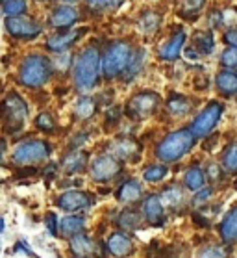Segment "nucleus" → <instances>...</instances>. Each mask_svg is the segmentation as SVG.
Here are the masks:
<instances>
[{"label":"nucleus","mask_w":237,"mask_h":258,"mask_svg":"<svg viewBox=\"0 0 237 258\" xmlns=\"http://www.w3.org/2000/svg\"><path fill=\"white\" fill-rule=\"evenodd\" d=\"M135 245H133V240L126 232H122V230H117L113 234L108 238V251L110 254L117 258H126L128 254H132Z\"/></svg>","instance_id":"obj_17"},{"label":"nucleus","mask_w":237,"mask_h":258,"mask_svg":"<svg viewBox=\"0 0 237 258\" xmlns=\"http://www.w3.org/2000/svg\"><path fill=\"white\" fill-rule=\"evenodd\" d=\"M160 95L154 91H139L133 97H130L126 104V115L133 121H143L156 113L160 108Z\"/></svg>","instance_id":"obj_7"},{"label":"nucleus","mask_w":237,"mask_h":258,"mask_svg":"<svg viewBox=\"0 0 237 258\" xmlns=\"http://www.w3.org/2000/svg\"><path fill=\"white\" fill-rule=\"evenodd\" d=\"M72 58L74 56H70L69 50L67 52H59L58 58L52 59V69H54V75L59 73V75H67L70 73V65H72Z\"/></svg>","instance_id":"obj_34"},{"label":"nucleus","mask_w":237,"mask_h":258,"mask_svg":"<svg viewBox=\"0 0 237 258\" xmlns=\"http://www.w3.org/2000/svg\"><path fill=\"white\" fill-rule=\"evenodd\" d=\"M121 171H122V162L117 160L113 154H100L89 165V176H91V180L100 182V184L111 182L113 178H117V176L121 175Z\"/></svg>","instance_id":"obj_9"},{"label":"nucleus","mask_w":237,"mask_h":258,"mask_svg":"<svg viewBox=\"0 0 237 258\" xmlns=\"http://www.w3.org/2000/svg\"><path fill=\"white\" fill-rule=\"evenodd\" d=\"M87 162H89V154L82 149H70V153H67L61 160V169L67 175H74L80 171L86 169Z\"/></svg>","instance_id":"obj_19"},{"label":"nucleus","mask_w":237,"mask_h":258,"mask_svg":"<svg viewBox=\"0 0 237 258\" xmlns=\"http://www.w3.org/2000/svg\"><path fill=\"white\" fill-rule=\"evenodd\" d=\"M208 175L211 176L213 180H220V178H222V171H220V167L217 164H209Z\"/></svg>","instance_id":"obj_44"},{"label":"nucleus","mask_w":237,"mask_h":258,"mask_svg":"<svg viewBox=\"0 0 237 258\" xmlns=\"http://www.w3.org/2000/svg\"><path fill=\"white\" fill-rule=\"evenodd\" d=\"M52 154V147L45 140H24L15 145L12 162L15 165H35L46 162Z\"/></svg>","instance_id":"obj_6"},{"label":"nucleus","mask_w":237,"mask_h":258,"mask_svg":"<svg viewBox=\"0 0 237 258\" xmlns=\"http://www.w3.org/2000/svg\"><path fill=\"white\" fill-rule=\"evenodd\" d=\"M2 13L6 17H19L26 15L28 12V2L26 0H2Z\"/></svg>","instance_id":"obj_30"},{"label":"nucleus","mask_w":237,"mask_h":258,"mask_svg":"<svg viewBox=\"0 0 237 258\" xmlns=\"http://www.w3.org/2000/svg\"><path fill=\"white\" fill-rule=\"evenodd\" d=\"M206 0H184V8H182V13L185 15H195L198 10H202Z\"/></svg>","instance_id":"obj_40"},{"label":"nucleus","mask_w":237,"mask_h":258,"mask_svg":"<svg viewBox=\"0 0 237 258\" xmlns=\"http://www.w3.org/2000/svg\"><path fill=\"white\" fill-rule=\"evenodd\" d=\"M184 45H185V32L178 30V32H174L169 37L167 41L162 43V47L157 50V56L163 61H176L180 58L182 50H184Z\"/></svg>","instance_id":"obj_16"},{"label":"nucleus","mask_w":237,"mask_h":258,"mask_svg":"<svg viewBox=\"0 0 237 258\" xmlns=\"http://www.w3.org/2000/svg\"><path fill=\"white\" fill-rule=\"evenodd\" d=\"M160 199H162V205L165 208H180V206L184 205V189L180 188V186H167V188L163 189L162 194H160Z\"/></svg>","instance_id":"obj_25"},{"label":"nucleus","mask_w":237,"mask_h":258,"mask_svg":"<svg viewBox=\"0 0 237 258\" xmlns=\"http://www.w3.org/2000/svg\"><path fill=\"white\" fill-rule=\"evenodd\" d=\"M80 19L82 13L74 4H58L48 15V26L54 30H69L74 28Z\"/></svg>","instance_id":"obj_12"},{"label":"nucleus","mask_w":237,"mask_h":258,"mask_svg":"<svg viewBox=\"0 0 237 258\" xmlns=\"http://www.w3.org/2000/svg\"><path fill=\"white\" fill-rule=\"evenodd\" d=\"M220 63L224 65L226 69H233L237 67V47H228L224 52L220 54Z\"/></svg>","instance_id":"obj_39"},{"label":"nucleus","mask_w":237,"mask_h":258,"mask_svg":"<svg viewBox=\"0 0 237 258\" xmlns=\"http://www.w3.org/2000/svg\"><path fill=\"white\" fill-rule=\"evenodd\" d=\"M209 24L211 26H220L222 24V15H220V12H211V17H209Z\"/></svg>","instance_id":"obj_45"},{"label":"nucleus","mask_w":237,"mask_h":258,"mask_svg":"<svg viewBox=\"0 0 237 258\" xmlns=\"http://www.w3.org/2000/svg\"><path fill=\"white\" fill-rule=\"evenodd\" d=\"M2 230H4V217H0V234H2Z\"/></svg>","instance_id":"obj_48"},{"label":"nucleus","mask_w":237,"mask_h":258,"mask_svg":"<svg viewBox=\"0 0 237 258\" xmlns=\"http://www.w3.org/2000/svg\"><path fill=\"white\" fill-rule=\"evenodd\" d=\"M197 138L193 136L189 128H180L165 136L156 147V156L163 164H173L178 162L185 156V154L195 147Z\"/></svg>","instance_id":"obj_3"},{"label":"nucleus","mask_w":237,"mask_h":258,"mask_svg":"<svg viewBox=\"0 0 237 258\" xmlns=\"http://www.w3.org/2000/svg\"><path fill=\"white\" fill-rule=\"evenodd\" d=\"M132 54L133 47L126 39H115L110 45H106V48L102 50V77L108 80L122 77Z\"/></svg>","instance_id":"obj_4"},{"label":"nucleus","mask_w":237,"mask_h":258,"mask_svg":"<svg viewBox=\"0 0 237 258\" xmlns=\"http://www.w3.org/2000/svg\"><path fill=\"white\" fill-rule=\"evenodd\" d=\"M160 24H162V17H160V13L156 12H146L143 13L137 21V28L141 34L145 35H154L160 30Z\"/></svg>","instance_id":"obj_26"},{"label":"nucleus","mask_w":237,"mask_h":258,"mask_svg":"<svg viewBox=\"0 0 237 258\" xmlns=\"http://www.w3.org/2000/svg\"><path fill=\"white\" fill-rule=\"evenodd\" d=\"M220 115H222V104H219V102H209L202 112L198 113L197 119L193 121L189 130L193 132L195 138H206L217 126Z\"/></svg>","instance_id":"obj_10"},{"label":"nucleus","mask_w":237,"mask_h":258,"mask_svg":"<svg viewBox=\"0 0 237 258\" xmlns=\"http://www.w3.org/2000/svg\"><path fill=\"white\" fill-rule=\"evenodd\" d=\"M222 167L230 173H237V141L231 143L222 154Z\"/></svg>","instance_id":"obj_35"},{"label":"nucleus","mask_w":237,"mask_h":258,"mask_svg":"<svg viewBox=\"0 0 237 258\" xmlns=\"http://www.w3.org/2000/svg\"><path fill=\"white\" fill-rule=\"evenodd\" d=\"M52 75V59L41 52H32L26 54L21 65H19L17 80L23 88L41 89L43 86L50 82Z\"/></svg>","instance_id":"obj_2"},{"label":"nucleus","mask_w":237,"mask_h":258,"mask_svg":"<svg viewBox=\"0 0 237 258\" xmlns=\"http://www.w3.org/2000/svg\"><path fill=\"white\" fill-rule=\"evenodd\" d=\"M215 84H217V89H219L220 95L224 97H233L237 95V73L231 69L220 71L217 78H215Z\"/></svg>","instance_id":"obj_21"},{"label":"nucleus","mask_w":237,"mask_h":258,"mask_svg":"<svg viewBox=\"0 0 237 258\" xmlns=\"http://www.w3.org/2000/svg\"><path fill=\"white\" fill-rule=\"evenodd\" d=\"M139 153H141L139 143L133 141L132 138H117L110 147V154H113L117 160H121L122 164H124V162L137 160Z\"/></svg>","instance_id":"obj_15"},{"label":"nucleus","mask_w":237,"mask_h":258,"mask_svg":"<svg viewBox=\"0 0 237 258\" xmlns=\"http://www.w3.org/2000/svg\"><path fill=\"white\" fill-rule=\"evenodd\" d=\"M4 28L12 37L23 39V41H34L43 34V24L37 23L34 17L19 15V17H6Z\"/></svg>","instance_id":"obj_8"},{"label":"nucleus","mask_w":237,"mask_h":258,"mask_svg":"<svg viewBox=\"0 0 237 258\" xmlns=\"http://www.w3.org/2000/svg\"><path fill=\"white\" fill-rule=\"evenodd\" d=\"M15 249H23L24 254H28V256H32V258H39V256H37V254H34V251H32L30 247H26V243H24L23 240H21V241H19V243H17V245H15Z\"/></svg>","instance_id":"obj_46"},{"label":"nucleus","mask_w":237,"mask_h":258,"mask_svg":"<svg viewBox=\"0 0 237 258\" xmlns=\"http://www.w3.org/2000/svg\"><path fill=\"white\" fill-rule=\"evenodd\" d=\"M169 173V167L165 164H154L148 165L145 171H143V180L150 182V184H156V182H162Z\"/></svg>","instance_id":"obj_33"},{"label":"nucleus","mask_w":237,"mask_h":258,"mask_svg":"<svg viewBox=\"0 0 237 258\" xmlns=\"http://www.w3.org/2000/svg\"><path fill=\"white\" fill-rule=\"evenodd\" d=\"M86 34V28H69V30H56L54 34H50L46 37L45 47L48 52L59 54L67 52L72 48V45L80 41Z\"/></svg>","instance_id":"obj_11"},{"label":"nucleus","mask_w":237,"mask_h":258,"mask_svg":"<svg viewBox=\"0 0 237 258\" xmlns=\"http://www.w3.org/2000/svg\"><path fill=\"white\" fill-rule=\"evenodd\" d=\"M72 113H74L76 121H89L97 113V100L89 97V95H82L80 99L74 102Z\"/></svg>","instance_id":"obj_24"},{"label":"nucleus","mask_w":237,"mask_h":258,"mask_svg":"<svg viewBox=\"0 0 237 258\" xmlns=\"http://www.w3.org/2000/svg\"><path fill=\"white\" fill-rule=\"evenodd\" d=\"M211 195H213V189H211V188H200V189H198V194L195 195V199H193V205L202 206L206 201L211 199Z\"/></svg>","instance_id":"obj_42"},{"label":"nucleus","mask_w":237,"mask_h":258,"mask_svg":"<svg viewBox=\"0 0 237 258\" xmlns=\"http://www.w3.org/2000/svg\"><path fill=\"white\" fill-rule=\"evenodd\" d=\"M198 258H228V252L220 245H208L198 251Z\"/></svg>","instance_id":"obj_38"},{"label":"nucleus","mask_w":237,"mask_h":258,"mask_svg":"<svg viewBox=\"0 0 237 258\" xmlns=\"http://www.w3.org/2000/svg\"><path fill=\"white\" fill-rule=\"evenodd\" d=\"M35 2H48V0H35Z\"/></svg>","instance_id":"obj_50"},{"label":"nucleus","mask_w":237,"mask_h":258,"mask_svg":"<svg viewBox=\"0 0 237 258\" xmlns=\"http://www.w3.org/2000/svg\"><path fill=\"white\" fill-rule=\"evenodd\" d=\"M69 245H70V251L74 256H93V252H95V241L89 238L87 234L80 232V234H74L69 238Z\"/></svg>","instance_id":"obj_23"},{"label":"nucleus","mask_w":237,"mask_h":258,"mask_svg":"<svg viewBox=\"0 0 237 258\" xmlns=\"http://www.w3.org/2000/svg\"><path fill=\"white\" fill-rule=\"evenodd\" d=\"M35 128L41 130V132H45V134L54 132V130H56V119H54L52 113H48V112L39 113L37 119H35Z\"/></svg>","instance_id":"obj_36"},{"label":"nucleus","mask_w":237,"mask_h":258,"mask_svg":"<svg viewBox=\"0 0 237 258\" xmlns=\"http://www.w3.org/2000/svg\"><path fill=\"white\" fill-rule=\"evenodd\" d=\"M141 214L146 221L154 227H162L165 223V206L162 205V199L160 195H148L143 199V205H141Z\"/></svg>","instance_id":"obj_14"},{"label":"nucleus","mask_w":237,"mask_h":258,"mask_svg":"<svg viewBox=\"0 0 237 258\" xmlns=\"http://www.w3.org/2000/svg\"><path fill=\"white\" fill-rule=\"evenodd\" d=\"M65 4H76V2H80V0H63Z\"/></svg>","instance_id":"obj_49"},{"label":"nucleus","mask_w":237,"mask_h":258,"mask_svg":"<svg viewBox=\"0 0 237 258\" xmlns=\"http://www.w3.org/2000/svg\"><path fill=\"white\" fill-rule=\"evenodd\" d=\"M124 0H86V4L91 10L97 12H110V10H117Z\"/></svg>","instance_id":"obj_37"},{"label":"nucleus","mask_w":237,"mask_h":258,"mask_svg":"<svg viewBox=\"0 0 237 258\" xmlns=\"http://www.w3.org/2000/svg\"><path fill=\"white\" fill-rule=\"evenodd\" d=\"M4 154H6V140L0 138V162L4 160Z\"/></svg>","instance_id":"obj_47"},{"label":"nucleus","mask_w":237,"mask_h":258,"mask_svg":"<svg viewBox=\"0 0 237 258\" xmlns=\"http://www.w3.org/2000/svg\"><path fill=\"white\" fill-rule=\"evenodd\" d=\"M224 43L230 45V47H237V26L235 28H230L224 34Z\"/></svg>","instance_id":"obj_43"},{"label":"nucleus","mask_w":237,"mask_h":258,"mask_svg":"<svg viewBox=\"0 0 237 258\" xmlns=\"http://www.w3.org/2000/svg\"><path fill=\"white\" fill-rule=\"evenodd\" d=\"M69 75L78 93H89L97 88L102 77V48L93 43L78 50V54L72 58Z\"/></svg>","instance_id":"obj_1"},{"label":"nucleus","mask_w":237,"mask_h":258,"mask_svg":"<svg viewBox=\"0 0 237 258\" xmlns=\"http://www.w3.org/2000/svg\"><path fill=\"white\" fill-rule=\"evenodd\" d=\"M80 258H89V256H80Z\"/></svg>","instance_id":"obj_51"},{"label":"nucleus","mask_w":237,"mask_h":258,"mask_svg":"<svg viewBox=\"0 0 237 258\" xmlns=\"http://www.w3.org/2000/svg\"><path fill=\"white\" fill-rule=\"evenodd\" d=\"M28 113V104L17 91H10L0 102V119L8 134H15L23 128L26 124Z\"/></svg>","instance_id":"obj_5"},{"label":"nucleus","mask_w":237,"mask_h":258,"mask_svg":"<svg viewBox=\"0 0 237 258\" xmlns=\"http://www.w3.org/2000/svg\"><path fill=\"white\" fill-rule=\"evenodd\" d=\"M93 203H95V199L87 191H82V189H67L56 201L59 210L69 212V214H78V212L89 210Z\"/></svg>","instance_id":"obj_13"},{"label":"nucleus","mask_w":237,"mask_h":258,"mask_svg":"<svg viewBox=\"0 0 237 258\" xmlns=\"http://www.w3.org/2000/svg\"><path fill=\"white\" fill-rule=\"evenodd\" d=\"M219 232L224 243H235L237 241V206L231 208L224 216V219L220 221Z\"/></svg>","instance_id":"obj_22"},{"label":"nucleus","mask_w":237,"mask_h":258,"mask_svg":"<svg viewBox=\"0 0 237 258\" xmlns=\"http://www.w3.org/2000/svg\"><path fill=\"white\" fill-rule=\"evenodd\" d=\"M143 63H145V50L143 48H133V54L132 58H130V63H128L126 71L122 73V78L126 80V82H130V80H133V78L139 75V71L143 69Z\"/></svg>","instance_id":"obj_28"},{"label":"nucleus","mask_w":237,"mask_h":258,"mask_svg":"<svg viewBox=\"0 0 237 258\" xmlns=\"http://www.w3.org/2000/svg\"><path fill=\"white\" fill-rule=\"evenodd\" d=\"M215 48V39L211 32H198L195 35V50L198 54H211Z\"/></svg>","instance_id":"obj_32"},{"label":"nucleus","mask_w":237,"mask_h":258,"mask_svg":"<svg viewBox=\"0 0 237 258\" xmlns=\"http://www.w3.org/2000/svg\"><path fill=\"white\" fill-rule=\"evenodd\" d=\"M115 197L122 205H133V203H137V201L143 197V186H141V182L135 180V178H128V180H124L121 186L117 188Z\"/></svg>","instance_id":"obj_18"},{"label":"nucleus","mask_w":237,"mask_h":258,"mask_svg":"<svg viewBox=\"0 0 237 258\" xmlns=\"http://www.w3.org/2000/svg\"><path fill=\"white\" fill-rule=\"evenodd\" d=\"M184 184L187 189H191V191H198L200 188H204V184H206V173H204L198 165H193L189 169L185 171L184 175Z\"/></svg>","instance_id":"obj_27"},{"label":"nucleus","mask_w":237,"mask_h":258,"mask_svg":"<svg viewBox=\"0 0 237 258\" xmlns=\"http://www.w3.org/2000/svg\"><path fill=\"white\" fill-rule=\"evenodd\" d=\"M117 225L124 230H135L141 227V214L135 212L133 208H126L122 210L117 217Z\"/></svg>","instance_id":"obj_29"},{"label":"nucleus","mask_w":237,"mask_h":258,"mask_svg":"<svg viewBox=\"0 0 237 258\" xmlns=\"http://www.w3.org/2000/svg\"><path fill=\"white\" fill-rule=\"evenodd\" d=\"M191 106L193 104L189 102V99H185L182 95H173V97L167 100V110L173 113V115H185V113H189Z\"/></svg>","instance_id":"obj_31"},{"label":"nucleus","mask_w":237,"mask_h":258,"mask_svg":"<svg viewBox=\"0 0 237 258\" xmlns=\"http://www.w3.org/2000/svg\"><path fill=\"white\" fill-rule=\"evenodd\" d=\"M86 229V219L82 216H76V214H69L65 216L63 219H59L58 225V232L65 238H70L74 234H80Z\"/></svg>","instance_id":"obj_20"},{"label":"nucleus","mask_w":237,"mask_h":258,"mask_svg":"<svg viewBox=\"0 0 237 258\" xmlns=\"http://www.w3.org/2000/svg\"><path fill=\"white\" fill-rule=\"evenodd\" d=\"M45 225L46 229H48V232L52 236H58V225H59V219L58 216L54 214V212H48L45 216Z\"/></svg>","instance_id":"obj_41"}]
</instances>
